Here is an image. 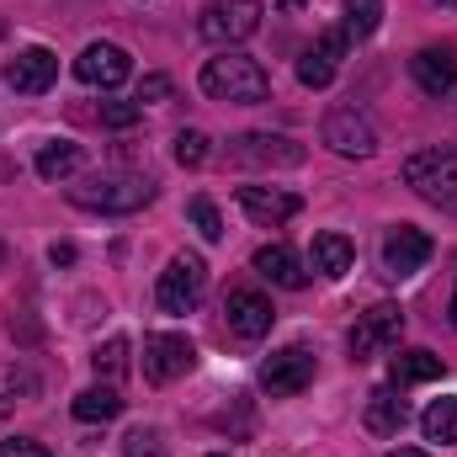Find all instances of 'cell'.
I'll return each mask as SVG.
<instances>
[{
	"mask_svg": "<svg viewBox=\"0 0 457 457\" xmlns=\"http://www.w3.org/2000/svg\"><path fill=\"white\" fill-rule=\"evenodd\" d=\"M399 336H404L399 303H372V309L356 320V330H351V361H372L378 351L399 345Z\"/></svg>",
	"mask_w": 457,
	"mask_h": 457,
	"instance_id": "obj_6",
	"label": "cell"
},
{
	"mask_svg": "<svg viewBox=\"0 0 457 457\" xmlns=\"http://www.w3.org/2000/svg\"><path fill=\"white\" fill-rule=\"evenodd\" d=\"M187 219L197 224L203 239H224V219H219V208H213L208 197H192V203H187Z\"/></svg>",
	"mask_w": 457,
	"mask_h": 457,
	"instance_id": "obj_26",
	"label": "cell"
},
{
	"mask_svg": "<svg viewBox=\"0 0 457 457\" xmlns=\"http://www.w3.org/2000/svg\"><path fill=\"white\" fill-rule=\"evenodd\" d=\"M75 75H80L86 86H102V91H112V86H122V80L133 75V59H128L117 43H91V48L75 59Z\"/></svg>",
	"mask_w": 457,
	"mask_h": 457,
	"instance_id": "obj_14",
	"label": "cell"
},
{
	"mask_svg": "<svg viewBox=\"0 0 457 457\" xmlns=\"http://www.w3.org/2000/svg\"><path fill=\"white\" fill-rule=\"evenodd\" d=\"M0 255H5V250H0Z\"/></svg>",
	"mask_w": 457,
	"mask_h": 457,
	"instance_id": "obj_38",
	"label": "cell"
},
{
	"mask_svg": "<svg viewBox=\"0 0 457 457\" xmlns=\"http://www.w3.org/2000/svg\"><path fill=\"white\" fill-rule=\"evenodd\" d=\"M117 415H122V394H117V388H107V383H96V388L75 394V420L96 426V420H117Z\"/></svg>",
	"mask_w": 457,
	"mask_h": 457,
	"instance_id": "obj_23",
	"label": "cell"
},
{
	"mask_svg": "<svg viewBox=\"0 0 457 457\" xmlns=\"http://www.w3.org/2000/svg\"><path fill=\"white\" fill-rule=\"evenodd\" d=\"M192 361H197V345L187 336H170V330L144 336V378L149 383H176L181 372H192Z\"/></svg>",
	"mask_w": 457,
	"mask_h": 457,
	"instance_id": "obj_8",
	"label": "cell"
},
{
	"mask_svg": "<svg viewBox=\"0 0 457 457\" xmlns=\"http://www.w3.org/2000/svg\"><path fill=\"white\" fill-rule=\"evenodd\" d=\"M404 187H415L431 208L457 213V144L410 154V160H404Z\"/></svg>",
	"mask_w": 457,
	"mask_h": 457,
	"instance_id": "obj_3",
	"label": "cell"
},
{
	"mask_svg": "<svg viewBox=\"0 0 457 457\" xmlns=\"http://www.w3.org/2000/svg\"><path fill=\"white\" fill-rule=\"evenodd\" d=\"M261 383L271 394H303L314 383V351L309 345H282L261 361Z\"/></svg>",
	"mask_w": 457,
	"mask_h": 457,
	"instance_id": "obj_9",
	"label": "cell"
},
{
	"mask_svg": "<svg viewBox=\"0 0 457 457\" xmlns=\"http://www.w3.org/2000/svg\"><path fill=\"white\" fill-rule=\"evenodd\" d=\"M176 160H181V165H203V160H208V133H197V128L176 133Z\"/></svg>",
	"mask_w": 457,
	"mask_h": 457,
	"instance_id": "obj_27",
	"label": "cell"
},
{
	"mask_svg": "<svg viewBox=\"0 0 457 457\" xmlns=\"http://www.w3.org/2000/svg\"><path fill=\"white\" fill-rule=\"evenodd\" d=\"M208 293V266L203 255H176L165 271H160V287H154V303L165 314H192Z\"/></svg>",
	"mask_w": 457,
	"mask_h": 457,
	"instance_id": "obj_4",
	"label": "cell"
},
{
	"mask_svg": "<svg viewBox=\"0 0 457 457\" xmlns=\"http://www.w3.org/2000/svg\"><path fill=\"white\" fill-rule=\"evenodd\" d=\"M54 75H59V59H54L48 48H21V54L5 64V86L21 91V96H43V91L54 86Z\"/></svg>",
	"mask_w": 457,
	"mask_h": 457,
	"instance_id": "obj_16",
	"label": "cell"
},
{
	"mask_svg": "<svg viewBox=\"0 0 457 457\" xmlns=\"http://www.w3.org/2000/svg\"><path fill=\"white\" fill-rule=\"evenodd\" d=\"M404 426H410V404L399 399V388L367 394V431H372V436H399Z\"/></svg>",
	"mask_w": 457,
	"mask_h": 457,
	"instance_id": "obj_20",
	"label": "cell"
},
{
	"mask_svg": "<svg viewBox=\"0 0 457 457\" xmlns=\"http://www.w3.org/2000/svg\"><path fill=\"white\" fill-rule=\"evenodd\" d=\"M410 75H415V86H420L426 96H447L457 86V54L453 48H420V54L410 59Z\"/></svg>",
	"mask_w": 457,
	"mask_h": 457,
	"instance_id": "obj_17",
	"label": "cell"
},
{
	"mask_svg": "<svg viewBox=\"0 0 457 457\" xmlns=\"http://www.w3.org/2000/svg\"><path fill=\"white\" fill-rule=\"evenodd\" d=\"M388 457H431V453H420V447H399V453H388Z\"/></svg>",
	"mask_w": 457,
	"mask_h": 457,
	"instance_id": "obj_34",
	"label": "cell"
},
{
	"mask_svg": "<svg viewBox=\"0 0 457 457\" xmlns=\"http://www.w3.org/2000/svg\"><path fill=\"white\" fill-rule=\"evenodd\" d=\"M351 261H356V245H351L345 234H314V245H309V266H314L325 282H341L345 271H351Z\"/></svg>",
	"mask_w": 457,
	"mask_h": 457,
	"instance_id": "obj_18",
	"label": "cell"
},
{
	"mask_svg": "<svg viewBox=\"0 0 457 457\" xmlns=\"http://www.w3.org/2000/svg\"><path fill=\"white\" fill-rule=\"evenodd\" d=\"M261 27V0H213L208 11H203V21H197V32L208 37V43H245L250 32Z\"/></svg>",
	"mask_w": 457,
	"mask_h": 457,
	"instance_id": "obj_5",
	"label": "cell"
},
{
	"mask_svg": "<svg viewBox=\"0 0 457 457\" xmlns=\"http://www.w3.org/2000/svg\"><path fill=\"white\" fill-rule=\"evenodd\" d=\"M383 21V0H345V37H372Z\"/></svg>",
	"mask_w": 457,
	"mask_h": 457,
	"instance_id": "obj_25",
	"label": "cell"
},
{
	"mask_svg": "<svg viewBox=\"0 0 457 457\" xmlns=\"http://www.w3.org/2000/svg\"><path fill=\"white\" fill-rule=\"evenodd\" d=\"M48 255H54V266H70V261H75V245H54Z\"/></svg>",
	"mask_w": 457,
	"mask_h": 457,
	"instance_id": "obj_33",
	"label": "cell"
},
{
	"mask_svg": "<svg viewBox=\"0 0 457 457\" xmlns=\"http://www.w3.org/2000/svg\"><path fill=\"white\" fill-rule=\"evenodd\" d=\"M388 378H394V388L431 383V378H442V356H431V351H399V356L388 361Z\"/></svg>",
	"mask_w": 457,
	"mask_h": 457,
	"instance_id": "obj_22",
	"label": "cell"
},
{
	"mask_svg": "<svg viewBox=\"0 0 457 457\" xmlns=\"http://www.w3.org/2000/svg\"><path fill=\"white\" fill-rule=\"evenodd\" d=\"M277 5H282V11H298V5H303V0H277Z\"/></svg>",
	"mask_w": 457,
	"mask_h": 457,
	"instance_id": "obj_35",
	"label": "cell"
},
{
	"mask_svg": "<svg viewBox=\"0 0 457 457\" xmlns=\"http://www.w3.org/2000/svg\"><path fill=\"white\" fill-rule=\"evenodd\" d=\"M165 96H170V80H165V75H149V80L138 86V102H165Z\"/></svg>",
	"mask_w": 457,
	"mask_h": 457,
	"instance_id": "obj_32",
	"label": "cell"
},
{
	"mask_svg": "<svg viewBox=\"0 0 457 457\" xmlns=\"http://www.w3.org/2000/svg\"><path fill=\"white\" fill-rule=\"evenodd\" d=\"M255 271H261L266 282H277V287H293V293H298V287L309 282L303 261H298V255H293L287 245H261V250H255Z\"/></svg>",
	"mask_w": 457,
	"mask_h": 457,
	"instance_id": "obj_19",
	"label": "cell"
},
{
	"mask_svg": "<svg viewBox=\"0 0 457 457\" xmlns=\"http://www.w3.org/2000/svg\"><path fill=\"white\" fill-rule=\"evenodd\" d=\"M420 431H426V442H457V399H436L426 415H420Z\"/></svg>",
	"mask_w": 457,
	"mask_h": 457,
	"instance_id": "obj_24",
	"label": "cell"
},
{
	"mask_svg": "<svg viewBox=\"0 0 457 457\" xmlns=\"http://www.w3.org/2000/svg\"><path fill=\"white\" fill-rule=\"evenodd\" d=\"M345 27H330V32H320L309 48H303V59H298V80L309 86V91H325L330 80H336V70H341L345 59Z\"/></svg>",
	"mask_w": 457,
	"mask_h": 457,
	"instance_id": "obj_10",
	"label": "cell"
},
{
	"mask_svg": "<svg viewBox=\"0 0 457 457\" xmlns=\"http://www.w3.org/2000/svg\"><path fill=\"white\" fill-rule=\"evenodd\" d=\"M239 208L261 228H277V224H287V219H298L303 197L298 192H282V187H239Z\"/></svg>",
	"mask_w": 457,
	"mask_h": 457,
	"instance_id": "obj_15",
	"label": "cell"
},
{
	"mask_svg": "<svg viewBox=\"0 0 457 457\" xmlns=\"http://www.w3.org/2000/svg\"><path fill=\"white\" fill-rule=\"evenodd\" d=\"M122 453L128 457H160V436H154V431H128Z\"/></svg>",
	"mask_w": 457,
	"mask_h": 457,
	"instance_id": "obj_29",
	"label": "cell"
},
{
	"mask_svg": "<svg viewBox=\"0 0 457 457\" xmlns=\"http://www.w3.org/2000/svg\"><path fill=\"white\" fill-rule=\"evenodd\" d=\"M0 457H54V453L32 436H11V442H0Z\"/></svg>",
	"mask_w": 457,
	"mask_h": 457,
	"instance_id": "obj_31",
	"label": "cell"
},
{
	"mask_svg": "<svg viewBox=\"0 0 457 457\" xmlns=\"http://www.w3.org/2000/svg\"><path fill=\"white\" fill-rule=\"evenodd\" d=\"M447 314H453V330H457V287H453V309H447Z\"/></svg>",
	"mask_w": 457,
	"mask_h": 457,
	"instance_id": "obj_36",
	"label": "cell"
},
{
	"mask_svg": "<svg viewBox=\"0 0 457 457\" xmlns=\"http://www.w3.org/2000/svg\"><path fill=\"white\" fill-rule=\"evenodd\" d=\"M426 261H431V234L426 228L399 224L383 234V266H388V277H415Z\"/></svg>",
	"mask_w": 457,
	"mask_h": 457,
	"instance_id": "obj_12",
	"label": "cell"
},
{
	"mask_svg": "<svg viewBox=\"0 0 457 457\" xmlns=\"http://www.w3.org/2000/svg\"><path fill=\"white\" fill-rule=\"evenodd\" d=\"M325 144L336 154H345V160H367L378 149V133H372V122L356 107H336V112L325 117Z\"/></svg>",
	"mask_w": 457,
	"mask_h": 457,
	"instance_id": "obj_11",
	"label": "cell"
},
{
	"mask_svg": "<svg viewBox=\"0 0 457 457\" xmlns=\"http://www.w3.org/2000/svg\"><path fill=\"white\" fill-rule=\"evenodd\" d=\"M70 203L86 213H138L144 203H154V181L133 176V170H102L91 181H75Z\"/></svg>",
	"mask_w": 457,
	"mask_h": 457,
	"instance_id": "obj_2",
	"label": "cell"
},
{
	"mask_svg": "<svg viewBox=\"0 0 457 457\" xmlns=\"http://www.w3.org/2000/svg\"><path fill=\"white\" fill-rule=\"evenodd\" d=\"M303 144L298 138H287V133H239V138H228V160L234 165H303Z\"/></svg>",
	"mask_w": 457,
	"mask_h": 457,
	"instance_id": "obj_7",
	"label": "cell"
},
{
	"mask_svg": "<svg viewBox=\"0 0 457 457\" xmlns=\"http://www.w3.org/2000/svg\"><path fill=\"white\" fill-rule=\"evenodd\" d=\"M224 314H228V330H234L239 341H261V336H271V320H277L271 298H261V293H250V287H234V293H228Z\"/></svg>",
	"mask_w": 457,
	"mask_h": 457,
	"instance_id": "obj_13",
	"label": "cell"
},
{
	"mask_svg": "<svg viewBox=\"0 0 457 457\" xmlns=\"http://www.w3.org/2000/svg\"><path fill=\"white\" fill-rule=\"evenodd\" d=\"M91 361H96V372H107V378H112V372H122V367H128V341H122V336H112L107 345H96V356H91Z\"/></svg>",
	"mask_w": 457,
	"mask_h": 457,
	"instance_id": "obj_28",
	"label": "cell"
},
{
	"mask_svg": "<svg viewBox=\"0 0 457 457\" xmlns=\"http://www.w3.org/2000/svg\"><path fill=\"white\" fill-rule=\"evenodd\" d=\"M203 91L213 96V102H234V107H255V102H266L271 96V75L261 70V59H250V54H219V59H208L203 64Z\"/></svg>",
	"mask_w": 457,
	"mask_h": 457,
	"instance_id": "obj_1",
	"label": "cell"
},
{
	"mask_svg": "<svg viewBox=\"0 0 457 457\" xmlns=\"http://www.w3.org/2000/svg\"><path fill=\"white\" fill-rule=\"evenodd\" d=\"M37 176L43 181H70L75 170H80V144H70V138H54V144H43L37 149Z\"/></svg>",
	"mask_w": 457,
	"mask_h": 457,
	"instance_id": "obj_21",
	"label": "cell"
},
{
	"mask_svg": "<svg viewBox=\"0 0 457 457\" xmlns=\"http://www.w3.org/2000/svg\"><path fill=\"white\" fill-rule=\"evenodd\" d=\"M138 117H144V107H133V102H107V107H102V122H107V128H128V122H138Z\"/></svg>",
	"mask_w": 457,
	"mask_h": 457,
	"instance_id": "obj_30",
	"label": "cell"
},
{
	"mask_svg": "<svg viewBox=\"0 0 457 457\" xmlns=\"http://www.w3.org/2000/svg\"><path fill=\"white\" fill-rule=\"evenodd\" d=\"M208 457H228V453H208Z\"/></svg>",
	"mask_w": 457,
	"mask_h": 457,
	"instance_id": "obj_37",
	"label": "cell"
}]
</instances>
